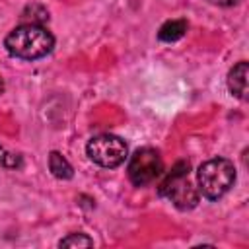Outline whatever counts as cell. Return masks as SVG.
<instances>
[{"mask_svg": "<svg viewBox=\"0 0 249 249\" xmlns=\"http://www.w3.org/2000/svg\"><path fill=\"white\" fill-rule=\"evenodd\" d=\"M6 51L21 60H37L47 56L54 47V37L45 25L21 23L14 27L4 39Z\"/></svg>", "mask_w": 249, "mask_h": 249, "instance_id": "1", "label": "cell"}, {"mask_svg": "<svg viewBox=\"0 0 249 249\" xmlns=\"http://www.w3.org/2000/svg\"><path fill=\"white\" fill-rule=\"evenodd\" d=\"M196 181H198V195L210 200H218L233 187L235 167L226 158H212L198 167Z\"/></svg>", "mask_w": 249, "mask_h": 249, "instance_id": "2", "label": "cell"}, {"mask_svg": "<svg viewBox=\"0 0 249 249\" xmlns=\"http://www.w3.org/2000/svg\"><path fill=\"white\" fill-rule=\"evenodd\" d=\"M160 195L167 196L179 210H191L198 204V191L189 181V163L177 161L160 185Z\"/></svg>", "mask_w": 249, "mask_h": 249, "instance_id": "3", "label": "cell"}, {"mask_svg": "<svg viewBox=\"0 0 249 249\" xmlns=\"http://www.w3.org/2000/svg\"><path fill=\"white\" fill-rule=\"evenodd\" d=\"M86 152L89 160L101 167L113 169L124 163L128 158V146L121 136L115 134H97L86 144Z\"/></svg>", "mask_w": 249, "mask_h": 249, "instance_id": "4", "label": "cell"}, {"mask_svg": "<svg viewBox=\"0 0 249 249\" xmlns=\"http://www.w3.org/2000/svg\"><path fill=\"white\" fill-rule=\"evenodd\" d=\"M163 171V161L158 150L154 148H138L128 160V179L136 187H144L152 183Z\"/></svg>", "mask_w": 249, "mask_h": 249, "instance_id": "5", "label": "cell"}, {"mask_svg": "<svg viewBox=\"0 0 249 249\" xmlns=\"http://www.w3.org/2000/svg\"><path fill=\"white\" fill-rule=\"evenodd\" d=\"M247 74H249V66L245 60H239L228 74V88L231 95H235L241 101L247 99Z\"/></svg>", "mask_w": 249, "mask_h": 249, "instance_id": "6", "label": "cell"}, {"mask_svg": "<svg viewBox=\"0 0 249 249\" xmlns=\"http://www.w3.org/2000/svg\"><path fill=\"white\" fill-rule=\"evenodd\" d=\"M187 29H189V23L185 19H169L160 27L158 39L163 43H173V41H179L187 33Z\"/></svg>", "mask_w": 249, "mask_h": 249, "instance_id": "7", "label": "cell"}, {"mask_svg": "<svg viewBox=\"0 0 249 249\" xmlns=\"http://www.w3.org/2000/svg\"><path fill=\"white\" fill-rule=\"evenodd\" d=\"M49 169L56 179H72L74 169L68 163V160L60 152H51L49 154Z\"/></svg>", "mask_w": 249, "mask_h": 249, "instance_id": "8", "label": "cell"}, {"mask_svg": "<svg viewBox=\"0 0 249 249\" xmlns=\"http://www.w3.org/2000/svg\"><path fill=\"white\" fill-rule=\"evenodd\" d=\"M21 19L23 23H37V25H43V21L49 19V10L43 8L41 4H31L23 10L21 14Z\"/></svg>", "mask_w": 249, "mask_h": 249, "instance_id": "9", "label": "cell"}, {"mask_svg": "<svg viewBox=\"0 0 249 249\" xmlns=\"http://www.w3.org/2000/svg\"><path fill=\"white\" fill-rule=\"evenodd\" d=\"M93 239L86 233H70L58 241V247H91Z\"/></svg>", "mask_w": 249, "mask_h": 249, "instance_id": "10", "label": "cell"}, {"mask_svg": "<svg viewBox=\"0 0 249 249\" xmlns=\"http://www.w3.org/2000/svg\"><path fill=\"white\" fill-rule=\"evenodd\" d=\"M0 165L8 167V169H18L21 167V156L19 154H14L10 150H6L2 144H0Z\"/></svg>", "mask_w": 249, "mask_h": 249, "instance_id": "11", "label": "cell"}, {"mask_svg": "<svg viewBox=\"0 0 249 249\" xmlns=\"http://www.w3.org/2000/svg\"><path fill=\"white\" fill-rule=\"evenodd\" d=\"M210 4H214V6H224V8H230V6H235V4H239L241 0H208Z\"/></svg>", "mask_w": 249, "mask_h": 249, "instance_id": "12", "label": "cell"}, {"mask_svg": "<svg viewBox=\"0 0 249 249\" xmlns=\"http://www.w3.org/2000/svg\"><path fill=\"white\" fill-rule=\"evenodd\" d=\"M2 91H4V82H2V78H0V95H2Z\"/></svg>", "mask_w": 249, "mask_h": 249, "instance_id": "13", "label": "cell"}]
</instances>
